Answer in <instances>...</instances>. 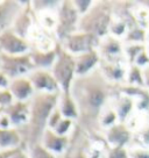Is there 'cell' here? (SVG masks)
Listing matches in <instances>:
<instances>
[{
	"instance_id": "obj_1",
	"label": "cell",
	"mask_w": 149,
	"mask_h": 158,
	"mask_svg": "<svg viewBox=\"0 0 149 158\" xmlns=\"http://www.w3.org/2000/svg\"><path fill=\"white\" fill-rule=\"evenodd\" d=\"M114 89L105 80L99 70L86 77L74 79L70 94L79 110V120L77 122L84 124L87 133L96 131L93 126L98 127L99 115L109 104Z\"/></svg>"
},
{
	"instance_id": "obj_2",
	"label": "cell",
	"mask_w": 149,
	"mask_h": 158,
	"mask_svg": "<svg viewBox=\"0 0 149 158\" xmlns=\"http://www.w3.org/2000/svg\"><path fill=\"white\" fill-rule=\"evenodd\" d=\"M58 95L60 94L36 93L29 101V123L20 129L25 138L26 147L40 143L42 135L48 129V121L50 116L57 108Z\"/></svg>"
},
{
	"instance_id": "obj_3",
	"label": "cell",
	"mask_w": 149,
	"mask_h": 158,
	"mask_svg": "<svg viewBox=\"0 0 149 158\" xmlns=\"http://www.w3.org/2000/svg\"><path fill=\"white\" fill-rule=\"evenodd\" d=\"M114 2L95 1L92 8L80 18L79 30L99 37L100 40L109 34V27L113 20Z\"/></svg>"
},
{
	"instance_id": "obj_4",
	"label": "cell",
	"mask_w": 149,
	"mask_h": 158,
	"mask_svg": "<svg viewBox=\"0 0 149 158\" xmlns=\"http://www.w3.org/2000/svg\"><path fill=\"white\" fill-rule=\"evenodd\" d=\"M51 73L60 85L62 93H70L71 86L76 77V62L74 56L66 52L58 43L57 47V58L54 66L51 68Z\"/></svg>"
},
{
	"instance_id": "obj_5",
	"label": "cell",
	"mask_w": 149,
	"mask_h": 158,
	"mask_svg": "<svg viewBox=\"0 0 149 158\" xmlns=\"http://www.w3.org/2000/svg\"><path fill=\"white\" fill-rule=\"evenodd\" d=\"M57 29L56 39L58 42L64 40L66 36L74 34L79 30L80 14L76 10L72 0L71 1H61L60 7L57 10Z\"/></svg>"
},
{
	"instance_id": "obj_6",
	"label": "cell",
	"mask_w": 149,
	"mask_h": 158,
	"mask_svg": "<svg viewBox=\"0 0 149 158\" xmlns=\"http://www.w3.org/2000/svg\"><path fill=\"white\" fill-rule=\"evenodd\" d=\"M58 43L66 52L76 57L78 55L85 54L92 50H98L100 39L95 35L78 30L74 34L66 36Z\"/></svg>"
},
{
	"instance_id": "obj_7",
	"label": "cell",
	"mask_w": 149,
	"mask_h": 158,
	"mask_svg": "<svg viewBox=\"0 0 149 158\" xmlns=\"http://www.w3.org/2000/svg\"><path fill=\"white\" fill-rule=\"evenodd\" d=\"M0 70L7 78L12 80L20 77H28L35 68L29 54L19 56H8L2 54L0 58Z\"/></svg>"
},
{
	"instance_id": "obj_8",
	"label": "cell",
	"mask_w": 149,
	"mask_h": 158,
	"mask_svg": "<svg viewBox=\"0 0 149 158\" xmlns=\"http://www.w3.org/2000/svg\"><path fill=\"white\" fill-rule=\"evenodd\" d=\"M0 51L8 56L28 55L32 51V45L28 40L20 36L13 29H8L0 34Z\"/></svg>"
},
{
	"instance_id": "obj_9",
	"label": "cell",
	"mask_w": 149,
	"mask_h": 158,
	"mask_svg": "<svg viewBox=\"0 0 149 158\" xmlns=\"http://www.w3.org/2000/svg\"><path fill=\"white\" fill-rule=\"evenodd\" d=\"M129 65L130 64L127 60H115V62L101 60L99 72L109 85H112L113 87H119L126 83Z\"/></svg>"
},
{
	"instance_id": "obj_10",
	"label": "cell",
	"mask_w": 149,
	"mask_h": 158,
	"mask_svg": "<svg viewBox=\"0 0 149 158\" xmlns=\"http://www.w3.org/2000/svg\"><path fill=\"white\" fill-rule=\"evenodd\" d=\"M103 137L109 148H128L133 143L134 133L126 123L118 122L104 130Z\"/></svg>"
},
{
	"instance_id": "obj_11",
	"label": "cell",
	"mask_w": 149,
	"mask_h": 158,
	"mask_svg": "<svg viewBox=\"0 0 149 158\" xmlns=\"http://www.w3.org/2000/svg\"><path fill=\"white\" fill-rule=\"evenodd\" d=\"M36 93L60 94L61 89L50 70L35 69L28 76Z\"/></svg>"
},
{
	"instance_id": "obj_12",
	"label": "cell",
	"mask_w": 149,
	"mask_h": 158,
	"mask_svg": "<svg viewBox=\"0 0 149 158\" xmlns=\"http://www.w3.org/2000/svg\"><path fill=\"white\" fill-rule=\"evenodd\" d=\"M40 144L56 157L63 158L71 147V137L62 136L50 129H47L41 137Z\"/></svg>"
},
{
	"instance_id": "obj_13",
	"label": "cell",
	"mask_w": 149,
	"mask_h": 158,
	"mask_svg": "<svg viewBox=\"0 0 149 158\" xmlns=\"http://www.w3.org/2000/svg\"><path fill=\"white\" fill-rule=\"evenodd\" d=\"M98 51L100 54L101 60H106V62L127 60L126 55H125L124 42L112 35H107L104 39L100 40Z\"/></svg>"
},
{
	"instance_id": "obj_14",
	"label": "cell",
	"mask_w": 149,
	"mask_h": 158,
	"mask_svg": "<svg viewBox=\"0 0 149 158\" xmlns=\"http://www.w3.org/2000/svg\"><path fill=\"white\" fill-rule=\"evenodd\" d=\"M28 1H0V34L12 29L15 21Z\"/></svg>"
},
{
	"instance_id": "obj_15",
	"label": "cell",
	"mask_w": 149,
	"mask_h": 158,
	"mask_svg": "<svg viewBox=\"0 0 149 158\" xmlns=\"http://www.w3.org/2000/svg\"><path fill=\"white\" fill-rule=\"evenodd\" d=\"M76 62V77H86L99 70L101 57L98 50H92L74 57Z\"/></svg>"
},
{
	"instance_id": "obj_16",
	"label": "cell",
	"mask_w": 149,
	"mask_h": 158,
	"mask_svg": "<svg viewBox=\"0 0 149 158\" xmlns=\"http://www.w3.org/2000/svg\"><path fill=\"white\" fill-rule=\"evenodd\" d=\"M7 89H10L15 101L19 102H29L36 92L30 79L28 77H20L10 80V85Z\"/></svg>"
},
{
	"instance_id": "obj_17",
	"label": "cell",
	"mask_w": 149,
	"mask_h": 158,
	"mask_svg": "<svg viewBox=\"0 0 149 158\" xmlns=\"http://www.w3.org/2000/svg\"><path fill=\"white\" fill-rule=\"evenodd\" d=\"M5 113L8 115L13 128L22 129L29 123V102L14 101V104H12L8 108L5 109Z\"/></svg>"
},
{
	"instance_id": "obj_18",
	"label": "cell",
	"mask_w": 149,
	"mask_h": 158,
	"mask_svg": "<svg viewBox=\"0 0 149 158\" xmlns=\"http://www.w3.org/2000/svg\"><path fill=\"white\" fill-rule=\"evenodd\" d=\"M26 147L25 138L18 128H0V151H10Z\"/></svg>"
},
{
	"instance_id": "obj_19",
	"label": "cell",
	"mask_w": 149,
	"mask_h": 158,
	"mask_svg": "<svg viewBox=\"0 0 149 158\" xmlns=\"http://www.w3.org/2000/svg\"><path fill=\"white\" fill-rule=\"evenodd\" d=\"M57 47L53 50H32L29 56L35 69L51 70L57 58Z\"/></svg>"
},
{
	"instance_id": "obj_20",
	"label": "cell",
	"mask_w": 149,
	"mask_h": 158,
	"mask_svg": "<svg viewBox=\"0 0 149 158\" xmlns=\"http://www.w3.org/2000/svg\"><path fill=\"white\" fill-rule=\"evenodd\" d=\"M57 109L61 112V114L66 118L78 121L79 120V110L78 106L76 104L74 99L70 93H62L58 95V102H57Z\"/></svg>"
},
{
	"instance_id": "obj_21",
	"label": "cell",
	"mask_w": 149,
	"mask_h": 158,
	"mask_svg": "<svg viewBox=\"0 0 149 158\" xmlns=\"http://www.w3.org/2000/svg\"><path fill=\"white\" fill-rule=\"evenodd\" d=\"M119 121L118 114L115 112V109L113 108V106L109 102L100 113L99 118H98V128L101 129V131H104L106 129H109V127L117 124Z\"/></svg>"
},
{
	"instance_id": "obj_22",
	"label": "cell",
	"mask_w": 149,
	"mask_h": 158,
	"mask_svg": "<svg viewBox=\"0 0 149 158\" xmlns=\"http://www.w3.org/2000/svg\"><path fill=\"white\" fill-rule=\"evenodd\" d=\"M125 85L136 86V87H146L144 86L143 69H141L136 65H129Z\"/></svg>"
},
{
	"instance_id": "obj_23",
	"label": "cell",
	"mask_w": 149,
	"mask_h": 158,
	"mask_svg": "<svg viewBox=\"0 0 149 158\" xmlns=\"http://www.w3.org/2000/svg\"><path fill=\"white\" fill-rule=\"evenodd\" d=\"M133 143L142 145L144 148H149V116L141 126V128L134 133Z\"/></svg>"
},
{
	"instance_id": "obj_24",
	"label": "cell",
	"mask_w": 149,
	"mask_h": 158,
	"mask_svg": "<svg viewBox=\"0 0 149 158\" xmlns=\"http://www.w3.org/2000/svg\"><path fill=\"white\" fill-rule=\"evenodd\" d=\"M27 150H28L30 158H58L51 152H49L47 149L43 148L40 143L27 145Z\"/></svg>"
},
{
	"instance_id": "obj_25",
	"label": "cell",
	"mask_w": 149,
	"mask_h": 158,
	"mask_svg": "<svg viewBox=\"0 0 149 158\" xmlns=\"http://www.w3.org/2000/svg\"><path fill=\"white\" fill-rule=\"evenodd\" d=\"M129 158H149V148L132 143L128 147Z\"/></svg>"
},
{
	"instance_id": "obj_26",
	"label": "cell",
	"mask_w": 149,
	"mask_h": 158,
	"mask_svg": "<svg viewBox=\"0 0 149 158\" xmlns=\"http://www.w3.org/2000/svg\"><path fill=\"white\" fill-rule=\"evenodd\" d=\"M14 98L8 89H0V110H5L11 105L14 104Z\"/></svg>"
},
{
	"instance_id": "obj_27",
	"label": "cell",
	"mask_w": 149,
	"mask_h": 158,
	"mask_svg": "<svg viewBox=\"0 0 149 158\" xmlns=\"http://www.w3.org/2000/svg\"><path fill=\"white\" fill-rule=\"evenodd\" d=\"M86 147H74L71 145L69 151L65 153L63 158H89L87 153H86Z\"/></svg>"
},
{
	"instance_id": "obj_28",
	"label": "cell",
	"mask_w": 149,
	"mask_h": 158,
	"mask_svg": "<svg viewBox=\"0 0 149 158\" xmlns=\"http://www.w3.org/2000/svg\"><path fill=\"white\" fill-rule=\"evenodd\" d=\"M76 10H78V13L80 14V16H83L84 14H86L95 4L93 0H72Z\"/></svg>"
},
{
	"instance_id": "obj_29",
	"label": "cell",
	"mask_w": 149,
	"mask_h": 158,
	"mask_svg": "<svg viewBox=\"0 0 149 158\" xmlns=\"http://www.w3.org/2000/svg\"><path fill=\"white\" fill-rule=\"evenodd\" d=\"M105 158H129L128 148H109Z\"/></svg>"
},
{
	"instance_id": "obj_30",
	"label": "cell",
	"mask_w": 149,
	"mask_h": 158,
	"mask_svg": "<svg viewBox=\"0 0 149 158\" xmlns=\"http://www.w3.org/2000/svg\"><path fill=\"white\" fill-rule=\"evenodd\" d=\"M10 158H30L27 147H22V148L15 149L14 151L12 152Z\"/></svg>"
},
{
	"instance_id": "obj_31",
	"label": "cell",
	"mask_w": 149,
	"mask_h": 158,
	"mask_svg": "<svg viewBox=\"0 0 149 158\" xmlns=\"http://www.w3.org/2000/svg\"><path fill=\"white\" fill-rule=\"evenodd\" d=\"M10 85V79L6 77L4 72L0 70V89H7Z\"/></svg>"
},
{
	"instance_id": "obj_32",
	"label": "cell",
	"mask_w": 149,
	"mask_h": 158,
	"mask_svg": "<svg viewBox=\"0 0 149 158\" xmlns=\"http://www.w3.org/2000/svg\"><path fill=\"white\" fill-rule=\"evenodd\" d=\"M13 151H14V150H10V151H0V158H10Z\"/></svg>"
},
{
	"instance_id": "obj_33",
	"label": "cell",
	"mask_w": 149,
	"mask_h": 158,
	"mask_svg": "<svg viewBox=\"0 0 149 158\" xmlns=\"http://www.w3.org/2000/svg\"><path fill=\"white\" fill-rule=\"evenodd\" d=\"M1 55H2V54H1V51H0V58H1Z\"/></svg>"
}]
</instances>
